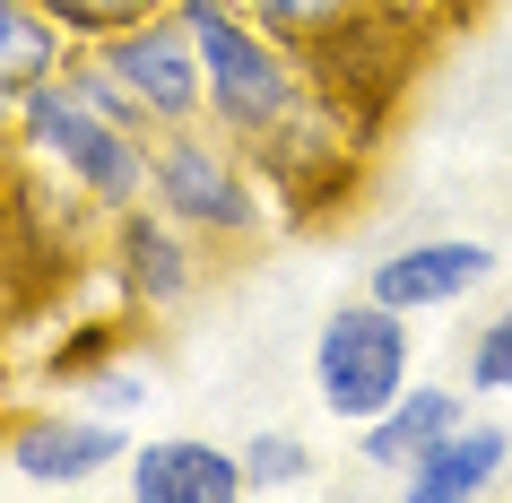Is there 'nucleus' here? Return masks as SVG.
<instances>
[{
    "instance_id": "13",
    "label": "nucleus",
    "mask_w": 512,
    "mask_h": 503,
    "mask_svg": "<svg viewBox=\"0 0 512 503\" xmlns=\"http://www.w3.org/2000/svg\"><path fill=\"white\" fill-rule=\"evenodd\" d=\"M235 451H243V486L252 495H296V486H313V443H304L296 425H261Z\"/></svg>"
},
{
    "instance_id": "16",
    "label": "nucleus",
    "mask_w": 512,
    "mask_h": 503,
    "mask_svg": "<svg viewBox=\"0 0 512 503\" xmlns=\"http://www.w3.org/2000/svg\"><path fill=\"white\" fill-rule=\"evenodd\" d=\"M61 27L79 35V44H96V35L113 27H139V18H157V9H174V0H44Z\"/></svg>"
},
{
    "instance_id": "15",
    "label": "nucleus",
    "mask_w": 512,
    "mask_h": 503,
    "mask_svg": "<svg viewBox=\"0 0 512 503\" xmlns=\"http://www.w3.org/2000/svg\"><path fill=\"white\" fill-rule=\"evenodd\" d=\"M460 382H469V399H512V304H495V313L469 330Z\"/></svg>"
},
{
    "instance_id": "6",
    "label": "nucleus",
    "mask_w": 512,
    "mask_h": 503,
    "mask_svg": "<svg viewBox=\"0 0 512 503\" xmlns=\"http://www.w3.org/2000/svg\"><path fill=\"white\" fill-rule=\"evenodd\" d=\"M87 53L131 87V105H139L148 131L209 122V70H200V44H191L183 9H157V18H139V27H113V35H96Z\"/></svg>"
},
{
    "instance_id": "10",
    "label": "nucleus",
    "mask_w": 512,
    "mask_h": 503,
    "mask_svg": "<svg viewBox=\"0 0 512 503\" xmlns=\"http://www.w3.org/2000/svg\"><path fill=\"white\" fill-rule=\"evenodd\" d=\"M504 477H512V434L469 408V417H460L443 443H426L391 486H400V503H478V495H495Z\"/></svg>"
},
{
    "instance_id": "12",
    "label": "nucleus",
    "mask_w": 512,
    "mask_h": 503,
    "mask_svg": "<svg viewBox=\"0 0 512 503\" xmlns=\"http://www.w3.org/2000/svg\"><path fill=\"white\" fill-rule=\"evenodd\" d=\"M70 53H79V35L61 27L44 0H0V79L18 87V96L44 87V79H61Z\"/></svg>"
},
{
    "instance_id": "4",
    "label": "nucleus",
    "mask_w": 512,
    "mask_h": 503,
    "mask_svg": "<svg viewBox=\"0 0 512 503\" xmlns=\"http://www.w3.org/2000/svg\"><path fill=\"white\" fill-rule=\"evenodd\" d=\"M304 382L322 399V417H339V425L382 417L417 382V313L382 304V295L330 304L322 330H313V356H304Z\"/></svg>"
},
{
    "instance_id": "7",
    "label": "nucleus",
    "mask_w": 512,
    "mask_h": 503,
    "mask_svg": "<svg viewBox=\"0 0 512 503\" xmlns=\"http://www.w3.org/2000/svg\"><path fill=\"white\" fill-rule=\"evenodd\" d=\"M0 451H9V469L27 477V486L79 495V486H96V477H113L131 460V425L79 399V408H35V417H18Z\"/></svg>"
},
{
    "instance_id": "2",
    "label": "nucleus",
    "mask_w": 512,
    "mask_h": 503,
    "mask_svg": "<svg viewBox=\"0 0 512 503\" xmlns=\"http://www.w3.org/2000/svg\"><path fill=\"white\" fill-rule=\"evenodd\" d=\"M174 9H183L191 44H200V70H209V122L235 131L243 148H270L322 96L313 87V61L287 35H270L243 0H174Z\"/></svg>"
},
{
    "instance_id": "14",
    "label": "nucleus",
    "mask_w": 512,
    "mask_h": 503,
    "mask_svg": "<svg viewBox=\"0 0 512 503\" xmlns=\"http://www.w3.org/2000/svg\"><path fill=\"white\" fill-rule=\"evenodd\" d=\"M243 9H252L270 35H287L296 53H322L330 35H348L356 18L374 9V0H243Z\"/></svg>"
},
{
    "instance_id": "3",
    "label": "nucleus",
    "mask_w": 512,
    "mask_h": 503,
    "mask_svg": "<svg viewBox=\"0 0 512 503\" xmlns=\"http://www.w3.org/2000/svg\"><path fill=\"white\" fill-rule=\"evenodd\" d=\"M148 200L174 226H191L200 243L243 252V243H261V226H270V165L252 157L235 131H217V122H183V131H157Z\"/></svg>"
},
{
    "instance_id": "17",
    "label": "nucleus",
    "mask_w": 512,
    "mask_h": 503,
    "mask_svg": "<svg viewBox=\"0 0 512 503\" xmlns=\"http://www.w3.org/2000/svg\"><path fill=\"white\" fill-rule=\"evenodd\" d=\"M87 408H105V417H122V425H131L139 417V408H148V399H157V382H148V373H139V365H96V373H87Z\"/></svg>"
},
{
    "instance_id": "18",
    "label": "nucleus",
    "mask_w": 512,
    "mask_h": 503,
    "mask_svg": "<svg viewBox=\"0 0 512 503\" xmlns=\"http://www.w3.org/2000/svg\"><path fill=\"white\" fill-rule=\"evenodd\" d=\"M18 183H27V174H18V148L0 139V235H9V217H18Z\"/></svg>"
},
{
    "instance_id": "8",
    "label": "nucleus",
    "mask_w": 512,
    "mask_h": 503,
    "mask_svg": "<svg viewBox=\"0 0 512 503\" xmlns=\"http://www.w3.org/2000/svg\"><path fill=\"white\" fill-rule=\"evenodd\" d=\"M495 269H504V252L486 235H408V243H391V252L365 269V295L400 304V313H452V304H469Z\"/></svg>"
},
{
    "instance_id": "1",
    "label": "nucleus",
    "mask_w": 512,
    "mask_h": 503,
    "mask_svg": "<svg viewBox=\"0 0 512 503\" xmlns=\"http://www.w3.org/2000/svg\"><path fill=\"white\" fill-rule=\"evenodd\" d=\"M9 148L27 174L61 183L87 217H113V209H139L148 200V157H157V131H131L113 122L96 96H87L70 70L44 87L18 96V122H9Z\"/></svg>"
},
{
    "instance_id": "19",
    "label": "nucleus",
    "mask_w": 512,
    "mask_h": 503,
    "mask_svg": "<svg viewBox=\"0 0 512 503\" xmlns=\"http://www.w3.org/2000/svg\"><path fill=\"white\" fill-rule=\"evenodd\" d=\"M9 122H18V87L0 79V139H9Z\"/></svg>"
},
{
    "instance_id": "11",
    "label": "nucleus",
    "mask_w": 512,
    "mask_h": 503,
    "mask_svg": "<svg viewBox=\"0 0 512 503\" xmlns=\"http://www.w3.org/2000/svg\"><path fill=\"white\" fill-rule=\"evenodd\" d=\"M469 417V382H408L382 417L348 425V451H356V469H374V477H400L408 460L426 443H443L452 425Z\"/></svg>"
},
{
    "instance_id": "9",
    "label": "nucleus",
    "mask_w": 512,
    "mask_h": 503,
    "mask_svg": "<svg viewBox=\"0 0 512 503\" xmlns=\"http://www.w3.org/2000/svg\"><path fill=\"white\" fill-rule=\"evenodd\" d=\"M122 495L131 503H243V451L217 443V434H157V443H131L122 460Z\"/></svg>"
},
{
    "instance_id": "5",
    "label": "nucleus",
    "mask_w": 512,
    "mask_h": 503,
    "mask_svg": "<svg viewBox=\"0 0 512 503\" xmlns=\"http://www.w3.org/2000/svg\"><path fill=\"white\" fill-rule=\"evenodd\" d=\"M217 261H226V252L200 243L191 226H174L157 200L105 217V269H113V295H122L131 313H183L191 295L217 278Z\"/></svg>"
}]
</instances>
